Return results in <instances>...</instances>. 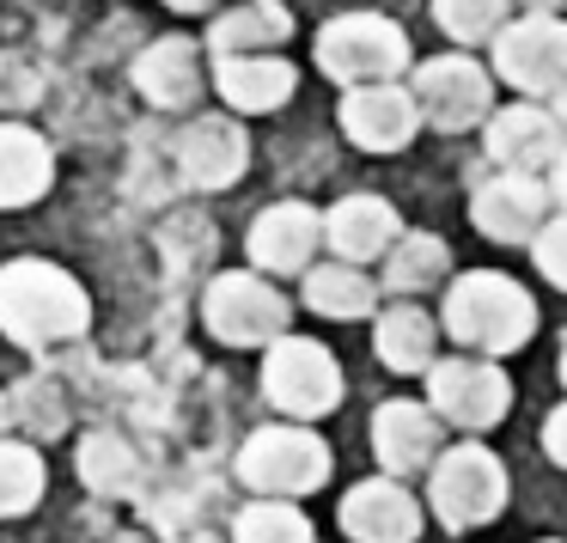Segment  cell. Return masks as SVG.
Returning a JSON list of instances; mask_svg holds the SVG:
<instances>
[{"label":"cell","mask_w":567,"mask_h":543,"mask_svg":"<svg viewBox=\"0 0 567 543\" xmlns=\"http://www.w3.org/2000/svg\"><path fill=\"white\" fill-rule=\"evenodd\" d=\"M470 221L488 245L501 250H530L543 238V226L555 221V196L549 177H518V172H494L476 184L470 196Z\"/></svg>","instance_id":"cell-11"},{"label":"cell","mask_w":567,"mask_h":543,"mask_svg":"<svg viewBox=\"0 0 567 543\" xmlns=\"http://www.w3.org/2000/svg\"><path fill=\"white\" fill-rule=\"evenodd\" d=\"M445 452V421L433 416V403L415 397H391V403L372 409V458H379V477H427Z\"/></svg>","instance_id":"cell-14"},{"label":"cell","mask_w":567,"mask_h":543,"mask_svg":"<svg viewBox=\"0 0 567 543\" xmlns=\"http://www.w3.org/2000/svg\"><path fill=\"white\" fill-rule=\"evenodd\" d=\"M379 294L384 287L372 281L367 269H354V263H318V269L306 275V311L311 318H330V324H354V318H379Z\"/></svg>","instance_id":"cell-25"},{"label":"cell","mask_w":567,"mask_h":543,"mask_svg":"<svg viewBox=\"0 0 567 543\" xmlns=\"http://www.w3.org/2000/svg\"><path fill=\"white\" fill-rule=\"evenodd\" d=\"M440 330L452 336L457 355H482V360L518 355L537 336V299H530L525 281H513L501 269H464L440 294Z\"/></svg>","instance_id":"cell-1"},{"label":"cell","mask_w":567,"mask_h":543,"mask_svg":"<svg viewBox=\"0 0 567 543\" xmlns=\"http://www.w3.org/2000/svg\"><path fill=\"white\" fill-rule=\"evenodd\" d=\"M50 489V470H43L38 445L25 440H0V519H19L43 501Z\"/></svg>","instance_id":"cell-27"},{"label":"cell","mask_w":567,"mask_h":543,"mask_svg":"<svg viewBox=\"0 0 567 543\" xmlns=\"http://www.w3.org/2000/svg\"><path fill=\"white\" fill-rule=\"evenodd\" d=\"M555 116H561V123H567V86H561V99H555Z\"/></svg>","instance_id":"cell-36"},{"label":"cell","mask_w":567,"mask_h":543,"mask_svg":"<svg viewBox=\"0 0 567 543\" xmlns=\"http://www.w3.org/2000/svg\"><path fill=\"white\" fill-rule=\"evenodd\" d=\"M80 482L99 489V494L135 489V452H128V440H116V433H86V440H80Z\"/></svg>","instance_id":"cell-29"},{"label":"cell","mask_w":567,"mask_h":543,"mask_svg":"<svg viewBox=\"0 0 567 543\" xmlns=\"http://www.w3.org/2000/svg\"><path fill=\"white\" fill-rule=\"evenodd\" d=\"M336 123H342V135L354 141L360 153H403L409 141L427 129L409 86H360V92H342Z\"/></svg>","instance_id":"cell-16"},{"label":"cell","mask_w":567,"mask_h":543,"mask_svg":"<svg viewBox=\"0 0 567 543\" xmlns=\"http://www.w3.org/2000/svg\"><path fill=\"white\" fill-rule=\"evenodd\" d=\"M293 38V13L281 0H238L208 25V55L214 62H238V55H275Z\"/></svg>","instance_id":"cell-22"},{"label":"cell","mask_w":567,"mask_h":543,"mask_svg":"<svg viewBox=\"0 0 567 543\" xmlns=\"http://www.w3.org/2000/svg\"><path fill=\"white\" fill-rule=\"evenodd\" d=\"M318 245H323V214L311 208V202H293V196L269 202L245 233L250 269L269 275V281H281V275H299V281H306V275L318 269Z\"/></svg>","instance_id":"cell-13"},{"label":"cell","mask_w":567,"mask_h":543,"mask_svg":"<svg viewBox=\"0 0 567 543\" xmlns=\"http://www.w3.org/2000/svg\"><path fill=\"white\" fill-rule=\"evenodd\" d=\"M506 494H513V482H506V464H501V458H494L482 440L445 445L440 464L427 470V513L440 519L452 537L494 525V519L506 513Z\"/></svg>","instance_id":"cell-5"},{"label":"cell","mask_w":567,"mask_h":543,"mask_svg":"<svg viewBox=\"0 0 567 543\" xmlns=\"http://www.w3.org/2000/svg\"><path fill=\"white\" fill-rule=\"evenodd\" d=\"M202 324H208L214 342L262 348V355H269L281 336H293L287 330V324H293V299L257 269H226V275H214L208 294H202Z\"/></svg>","instance_id":"cell-6"},{"label":"cell","mask_w":567,"mask_h":543,"mask_svg":"<svg viewBox=\"0 0 567 543\" xmlns=\"http://www.w3.org/2000/svg\"><path fill=\"white\" fill-rule=\"evenodd\" d=\"M549 196H555V214H567V153L555 160V172H549Z\"/></svg>","instance_id":"cell-32"},{"label":"cell","mask_w":567,"mask_h":543,"mask_svg":"<svg viewBox=\"0 0 567 543\" xmlns=\"http://www.w3.org/2000/svg\"><path fill=\"white\" fill-rule=\"evenodd\" d=\"M262 397L281 416H293L299 428H311L318 416H330L342 403V367L318 336H281L262 355Z\"/></svg>","instance_id":"cell-9"},{"label":"cell","mask_w":567,"mask_h":543,"mask_svg":"<svg viewBox=\"0 0 567 543\" xmlns=\"http://www.w3.org/2000/svg\"><path fill=\"white\" fill-rule=\"evenodd\" d=\"M555 372H561V385H567V342H561V367H555Z\"/></svg>","instance_id":"cell-37"},{"label":"cell","mask_w":567,"mask_h":543,"mask_svg":"<svg viewBox=\"0 0 567 543\" xmlns=\"http://www.w3.org/2000/svg\"><path fill=\"white\" fill-rule=\"evenodd\" d=\"M409 92L421 104V123L440 129V135H470V129H488V116H494V68H482L464 50L415 62Z\"/></svg>","instance_id":"cell-8"},{"label":"cell","mask_w":567,"mask_h":543,"mask_svg":"<svg viewBox=\"0 0 567 543\" xmlns=\"http://www.w3.org/2000/svg\"><path fill=\"white\" fill-rule=\"evenodd\" d=\"M543 452H549V464L567 470V397L543 416Z\"/></svg>","instance_id":"cell-31"},{"label":"cell","mask_w":567,"mask_h":543,"mask_svg":"<svg viewBox=\"0 0 567 543\" xmlns=\"http://www.w3.org/2000/svg\"><path fill=\"white\" fill-rule=\"evenodd\" d=\"M92 324V299L68 269L43 257H19L0 269V330L19 348H55L74 342Z\"/></svg>","instance_id":"cell-2"},{"label":"cell","mask_w":567,"mask_h":543,"mask_svg":"<svg viewBox=\"0 0 567 543\" xmlns=\"http://www.w3.org/2000/svg\"><path fill=\"white\" fill-rule=\"evenodd\" d=\"M488 68L501 86H513L530 104H555L567 86V19L561 13H518L488 43Z\"/></svg>","instance_id":"cell-7"},{"label":"cell","mask_w":567,"mask_h":543,"mask_svg":"<svg viewBox=\"0 0 567 543\" xmlns=\"http://www.w3.org/2000/svg\"><path fill=\"white\" fill-rule=\"evenodd\" d=\"M165 7H177V13H208L214 0H165Z\"/></svg>","instance_id":"cell-35"},{"label":"cell","mask_w":567,"mask_h":543,"mask_svg":"<svg viewBox=\"0 0 567 543\" xmlns=\"http://www.w3.org/2000/svg\"><path fill=\"white\" fill-rule=\"evenodd\" d=\"M336 525H342L348 543H421V501L409 494V482L396 477H367L342 494L336 506Z\"/></svg>","instance_id":"cell-15"},{"label":"cell","mask_w":567,"mask_h":543,"mask_svg":"<svg viewBox=\"0 0 567 543\" xmlns=\"http://www.w3.org/2000/svg\"><path fill=\"white\" fill-rule=\"evenodd\" d=\"M13 421H19V416H13V397L0 391V440H7V428H13Z\"/></svg>","instance_id":"cell-34"},{"label":"cell","mask_w":567,"mask_h":543,"mask_svg":"<svg viewBox=\"0 0 567 543\" xmlns=\"http://www.w3.org/2000/svg\"><path fill=\"white\" fill-rule=\"evenodd\" d=\"M537 543H561V537H537Z\"/></svg>","instance_id":"cell-38"},{"label":"cell","mask_w":567,"mask_h":543,"mask_svg":"<svg viewBox=\"0 0 567 543\" xmlns=\"http://www.w3.org/2000/svg\"><path fill=\"white\" fill-rule=\"evenodd\" d=\"M208 86V68H202V43L196 38H153L135 55V92L153 111H189Z\"/></svg>","instance_id":"cell-19"},{"label":"cell","mask_w":567,"mask_h":543,"mask_svg":"<svg viewBox=\"0 0 567 543\" xmlns=\"http://www.w3.org/2000/svg\"><path fill=\"white\" fill-rule=\"evenodd\" d=\"M445 281H452V245H445L440 233H415V226L396 238L384 269H379V287L391 299H421V294H433V287L445 294Z\"/></svg>","instance_id":"cell-24"},{"label":"cell","mask_w":567,"mask_h":543,"mask_svg":"<svg viewBox=\"0 0 567 543\" xmlns=\"http://www.w3.org/2000/svg\"><path fill=\"white\" fill-rule=\"evenodd\" d=\"M403 233H409L403 214H396L384 196H372V189H354V196H342V202L323 208V245L336 250V263H354V269L384 263Z\"/></svg>","instance_id":"cell-18"},{"label":"cell","mask_w":567,"mask_h":543,"mask_svg":"<svg viewBox=\"0 0 567 543\" xmlns=\"http://www.w3.org/2000/svg\"><path fill=\"white\" fill-rule=\"evenodd\" d=\"M440 311H421V299H391V306L372 318V348H379V360L391 372H403V379H427L433 367H440Z\"/></svg>","instance_id":"cell-20"},{"label":"cell","mask_w":567,"mask_h":543,"mask_svg":"<svg viewBox=\"0 0 567 543\" xmlns=\"http://www.w3.org/2000/svg\"><path fill=\"white\" fill-rule=\"evenodd\" d=\"M214 92L226 99L233 116H269L299 92V68L287 55H238V62H214Z\"/></svg>","instance_id":"cell-21"},{"label":"cell","mask_w":567,"mask_h":543,"mask_svg":"<svg viewBox=\"0 0 567 543\" xmlns=\"http://www.w3.org/2000/svg\"><path fill=\"white\" fill-rule=\"evenodd\" d=\"M233 543H318V525L299 513V501H250L233 519Z\"/></svg>","instance_id":"cell-28"},{"label":"cell","mask_w":567,"mask_h":543,"mask_svg":"<svg viewBox=\"0 0 567 543\" xmlns=\"http://www.w3.org/2000/svg\"><path fill=\"white\" fill-rule=\"evenodd\" d=\"M311 62L323 80H336L342 92L360 86H403V74H415V50L409 31L384 13H336L311 38Z\"/></svg>","instance_id":"cell-3"},{"label":"cell","mask_w":567,"mask_h":543,"mask_svg":"<svg viewBox=\"0 0 567 543\" xmlns=\"http://www.w3.org/2000/svg\"><path fill=\"white\" fill-rule=\"evenodd\" d=\"M250 165V135L233 111H208L177 135V172L196 189H233Z\"/></svg>","instance_id":"cell-17"},{"label":"cell","mask_w":567,"mask_h":543,"mask_svg":"<svg viewBox=\"0 0 567 543\" xmlns=\"http://www.w3.org/2000/svg\"><path fill=\"white\" fill-rule=\"evenodd\" d=\"M530 263H537V275L555 294H567V214H555V221L543 226V238L530 245Z\"/></svg>","instance_id":"cell-30"},{"label":"cell","mask_w":567,"mask_h":543,"mask_svg":"<svg viewBox=\"0 0 567 543\" xmlns=\"http://www.w3.org/2000/svg\"><path fill=\"white\" fill-rule=\"evenodd\" d=\"M427 403L445 428L457 433H488L506 421L513 409V379H506L501 360H482V355H440V367L427 372Z\"/></svg>","instance_id":"cell-10"},{"label":"cell","mask_w":567,"mask_h":543,"mask_svg":"<svg viewBox=\"0 0 567 543\" xmlns=\"http://www.w3.org/2000/svg\"><path fill=\"white\" fill-rule=\"evenodd\" d=\"M336 458L323 445L318 428H299V421H269L238 445V482H245L257 501H306L330 482Z\"/></svg>","instance_id":"cell-4"},{"label":"cell","mask_w":567,"mask_h":543,"mask_svg":"<svg viewBox=\"0 0 567 543\" xmlns=\"http://www.w3.org/2000/svg\"><path fill=\"white\" fill-rule=\"evenodd\" d=\"M55 184V153L38 129L0 123V208H25V202L50 196Z\"/></svg>","instance_id":"cell-23"},{"label":"cell","mask_w":567,"mask_h":543,"mask_svg":"<svg viewBox=\"0 0 567 543\" xmlns=\"http://www.w3.org/2000/svg\"><path fill=\"white\" fill-rule=\"evenodd\" d=\"M482 153L494 172H518V177H549L555 160L567 153V123L555 116V104H501L482 129Z\"/></svg>","instance_id":"cell-12"},{"label":"cell","mask_w":567,"mask_h":543,"mask_svg":"<svg viewBox=\"0 0 567 543\" xmlns=\"http://www.w3.org/2000/svg\"><path fill=\"white\" fill-rule=\"evenodd\" d=\"M513 7H525V13H561V0H513Z\"/></svg>","instance_id":"cell-33"},{"label":"cell","mask_w":567,"mask_h":543,"mask_svg":"<svg viewBox=\"0 0 567 543\" xmlns=\"http://www.w3.org/2000/svg\"><path fill=\"white\" fill-rule=\"evenodd\" d=\"M433 7V25L457 43V50H476V43H494L506 25H513V0H427Z\"/></svg>","instance_id":"cell-26"}]
</instances>
